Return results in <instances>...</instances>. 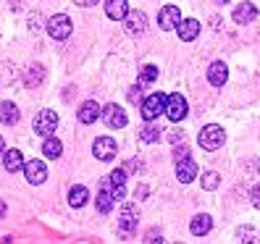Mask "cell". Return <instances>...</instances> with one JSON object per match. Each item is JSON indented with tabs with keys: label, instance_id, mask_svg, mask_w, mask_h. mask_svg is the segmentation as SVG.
Listing matches in <instances>:
<instances>
[{
	"label": "cell",
	"instance_id": "1",
	"mask_svg": "<svg viewBox=\"0 0 260 244\" xmlns=\"http://www.w3.org/2000/svg\"><path fill=\"white\" fill-rule=\"evenodd\" d=\"M197 142H200V147H203V150L213 152V150L223 147V142H226V134H223V129H221L218 124H208V126H203L200 136H197Z\"/></svg>",
	"mask_w": 260,
	"mask_h": 244
},
{
	"label": "cell",
	"instance_id": "2",
	"mask_svg": "<svg viewBox=\"0 0 260 244\" xmlns=\"http://www.w3.org/2000/svg\"><path fill=\"white\" fill-rule=\"evenodd\" d=\"M71 32H74V24L66 13H55V16L48 19V34L53 40H69Z\"/></svg>",
	"mask_w": 260,
	"mask_h": 244
},
{
	"label": "cell",
	"instance_id": "3",
	"mask_svg": "<svg viewBox=\"0 0 260 244\" xmlns=\"http://www.w3.org/2000/svg\"><path fill=\"white\" fill-rule=\"evenodd\" d=\"M100 118H103L111 129H124V126L129 124V118H126L124 108H121V105H116V102H111V105H105V108H100Z\"/></svg>",
	"mask_w": 260,
	"mask_h": 244
},
{
	"label": "cell",
	"instance_id": "4",
	"mask_svg": "<svg viewBox=\"0 0 260 244\" xmlns=\"http://www.w3.org/2000/svg\"><path fill=\"white\" fill-rule=\"evenodd\" d=\"M163 105H166V95L163 92H155L142 100V118L147 121V124H152L160 113H163Z\"/></svg>",
	"mask_w": 260,
	"mask_h": 244
},
{
	"label": "cell",
	"instance_id": "5",
	"mask_svg": "<svg viewBox=\"0 0 260 244\" xmlns=\"http://www.w3.org/2000/svg\"><path fill=\"white\" fill-rule=\"evenodd\" d=\"M55 126H58V113L55 111H40L37 116H35V131L40 134V136H50L53 131H55Z\"/></svg>",
	"mask_w": 260,
	"mask_h": 244
},
{
	"label": "cell",
	"instance_id": "6",
	"mask_svg": "<svg viewBox=\"0 0 260 244\" xmlns=\"http://www.w3.org/2000/svg\"><path fill=\"white\" fill-rule=\"evenodd\" d=\"M163 113L168 116L176 124V121H181L187 116V100L181 95H166V105H163Z\"/></svg>",
	"mask_w": 260,
	"mask_h": 244
},
{
	"label": "cell",
	"instance_id": "7",
	"mask_svg": "<svg viewBox=\"0 0 260 244\" xmlns=\"http://www.w3.org/2000/svg\"><path fill=\"white\" fill-rule=\"evenodd\" d=\"M92 152L100 160H113L118 155V145H116L113 136H98V140L92 142Z\"/></svg>",
	"mask_w": 260,
	"mask_h": 244
},
{
	"label": "cell",
	"instance_id": "8",
	"mask_svg": "<svg viewBox=\"0 0 260 244\" xmlns=\"http://www.w3.org/2000/svg\"><path fill=\"white\" fill-rule=\"evenodd\" d=\"M137 226H140V213H137V207L134 205H124L121 213H118V228L124 234H132Z\"/></svg>",
	"mask_w": 260,
	"mask_h": 244
},
{
	"label": "cell",
	"instance_id": "9",
	"mask_svg": "<svg viewBox=\"0 0 260 244\" xmlns=\"http://www.w3.org/2000/svg\"><path fill=\"white\" fill-rule=\"evenodd\" d=\"M21 171H24V176H26L29 184H42V181L48 179V168H45L42 160H29V163H24Z\"/></svg>",
	"mask_w": 260,
	"mask_h": 244
},
{
	"label": "cell",
	"instance_id": "10",
	"mask_svg": "<svg viewBox=\"0 0 260 244\" xmlns=\"http://www.w3.org/2000/svg\"><path fill=\"white\" fill-rule=\"evenodd\" d=\"M124 26H126L129 34H142L145 29H147V16H145L142 11H129L126 16H124Z\"/></svg>",
	"mask_w": 260,
	"mask_h": 244
},
{
	"label": "cell",
	"instance_id": "11",
	"mask_svg": "<svg viewBox=\"0 0 260 244\" xmlns=\"http://www.w3.org/2000/svg\"><path fill=\"white\" fill-rule=\"evenodd\" d=\"M197 176V163L187 155V158H179L176 160V179L181 184H189V181Z\"/></svg>",
	"mask_w": 260,
	"mask_h": 244
},
{
	"label": "cell",
	"instance_id": "12",
	"mask_svg": "<svg viewBox=\"0 0 260 244\" xmlns=\"http://www.w3.org/2000/svg\"><path fill=\"white\" fill-rule=\"evenodd\" d=\"M176 32H179V40H181V42H192V40H197V34H200V21L181 19V21L176 24Z\"/></svg>",
	"mask_w": 260,
	"mask_h": 244
},
{
	"label": "cell",
	"instance_id": "13",
	"mask_svg": "<svg viewBox=\"0 0 260 244\" xmlns=\"http://www.w3.org/2000/svg\"><path fill=\"white\" fill-rule=\"evenodd\" d=\"M181 21V11L176 8V6H166V8H160V16H158V24H160V29H176V24Z\"/></svg>",
	"mask_w": 260,
	"mask_h": 244
},
{
	"label": "cell",
	"instance_id": "14",
	"mask_svg": "<svg viewBox=\"0 0 260 244\" xmlns=\"http://www.w3.org/2000/svg\"><path fill=\"white\" fill-rule=\"evenodd\" d=\"M126 13H129L126 0H105V16H108L111 21H124Z\"/></svg>",
	"mask_w": 260,
	"mask_h": 244
},
{
	"label": "cell",
	"instance_id": "15",
	"mask_svg": "<svg viewBox=\"0 0 260 244\" xmlns=\"http://www.w3.org/2000/svg\"><path fill=\"white\" fill-rule=\"evenodd\" d=\"M0 158H3V165H6L8 173H19L24 168V155L19 150H8V152L3 150V155H0Z\"/></svg>",
	"mask_w": 260,
	"mask_h": 244
},
{
	"label": "cell",
	"instance_id": "16",
	"mask_svg": "<svg viewBox=\"0 0 260 244\" xmlns=\"http://www.w3.org/2000/svg\"><path fill=\"white\" fill-rule=\"evenodd\" d=\"M226 79H229V68H226V63H221V60L210 63V68H208V82H210L213 87H223Z\"/></svg>",
	"mask_w": 260,
	"mask_h": 244
},
{
	"label": "cell",
	"instance_id": "17",
	"mask_svg": "<svg viewBox=\"0 0 260 244\" xmlns=\"http://www.w3.org/2000/svg\"><path fill=\"white\" fill-rule=\"evenodd\" d=\"M76 116H79V121H82L84 126H89V124H95V121L100 118V105H98L95 100H87Z\"/></svg>",
	"mask_w": 260,
	"mask_h": 244
},
{
	"label": "cell",
	"instance_id": "18",
	"mask_svg": "<svg viewBox=\"0 0 260 244\" xmlns=\"http://www.w3.org/2000/svg\"><path fill=\"white\" fill-rule=\"evenodd\" d=\"M257 19V8L252 3H239L234 8V21L237 24H252Z\"/></svg>",
	"mask_w": 260,
	"mask_h": 244
},
{
	"label": "cell",
	"instance_id": "19",
	"mask_svg": "<svg viewBox=\"0 0 260 244\" xmlns=\"http://www.w3.org/2000/svg\"><path fill=\"white\" fill-rule=\"evenodd\" d=\"M210 228H213V221H210V216H194L192 218V223H189V231L194 234V236H205V234H210Z\"/></svg>",
	"mask_w": 260,
	"mask_h": 244
},
{
	"label": "cell",
	"instance_id": "20",
	"mask_svg": "<svg viewBox=\"0 0 260 244\" xmlns=\"http://www.w3.org/2000/svg\"><path fill=\"white\" fill-rule=\"evenodd\" d=\"M19 121V108L13 102H0V124L13 126Z\"/></svg>",
	"mask_w": 260,
	"mask_h": 244
},
{
	"label": "cell",
	"instance_id": "21",
	"mask_svg": "<svg viewBox=\"0 0 260 244\" xmlns=\"http://www.w3.org/2000/svg\"><path fill=\"white\" fill-rule=\"evenodd\" d=\"M87 200H89L87 187L79 184V187H71V189H69V205H71V207H84Z\"/></svg>",
	"mask_w": 260,
	"mask_h": 244
},
{
	"label": "cell",
	"instance_id": "22",
	"mask_svg": "<svg viewBox=\"0 0 260 244\" xmlns=\"http://www.w3.org/2000/svg\"><path fill=\"white\" fill-rule=\"evenodd\" d=\"M113 194H111V189H108V179L103 181V189H100V194H98V210L100 213H111V207H113Z\"/></svg>",
	"mask_w": 260,
	"mask_h": 244
},
{
	"label": "cell",
	"instance_id": "23",
	"mask_svg": "<svg viewBox=\"0 0 260 244\" xmlns=\"http://www.w3.org/2000/svg\"><path fill=\"white\" fill-rule=\"evenodd\" d=\"M60 152H63V145H60V140H55V136H48V140H45V145H42V155L50 158V160H55V158H60Z\"/></svg>",
	"mask_w": 260,
	"mask_h": 244
},
{
	"label": "cell",
	"instance_id": "24",
	"mask_svg": "<svg viewBox=\"0 0 260 244\" xmlns=\"http://www.w3.org/2000/svg\"><path fill=\"white\" fill-rule=\"evenodd\" d=\"M42 79H45V68L40 63L26 68V87H37V84H42Z\"/></svg>",
	"mask_w": 260,
	"mask_h": 244
},
{
	"label": "cell",
	"instance_id": "25",
	"mask_svg": "<svg viewBox=\"0 0 260 244\" xmlns=\"http://www.w3.org/2000/svg\"><path fill=\"white\" fill-rule=\"evenodd\" d=\"M237 239L239 241H260V234L252 226H242V228H237Z\"/></svg>",
	"mask_w": 260,
	"mask_h": 244
},
{
	"label": "cell",
	"instance_id": "26",
	"mask_svg": "<svg viewBox=\"0 0 260 244\" xmlns=\"http://www.w3.org/2000/svg\"><path fill=\"white\" fill-rule=\"evenodd\" d=\"M155 79H158V66L147 63V66L140 71V84H150V82H155Z\"/></svg>",
	"mask_w": 260,
	"mask_h": 244
},
{
	"label": "cell",
	"instance_id": "27",
	"mask_svg": "<svg viewBox=\"0 0 260 244\" xmlns=\"http://www.w3.org/2000/svg\"><path fill=\"white\" fill-rule=\"evenodd\" d=\"M140 140L147 142V145L158 142V140H160V129H155V126H145V129L140 131Z\"/></svg>",
	"mask_w": 260,
	"mask_h": 244
},
{
	"label": "cell",
	"instance_id": "28",
	"mask_svg": "<svg viewBox=\"0 0 260 244\" xmlns=\"http://www.w3.org/2000/svg\"><path fill=\"white\" fill-rule=\"evenodd\" d=\"M221 184V176L216 173V171H208V173H203V189H208V192H213Z\"/></svg>",
	"mask_w": 260,
	"mask_h": 244
},
{
	"label": "cell",
	"instance_id": "29",
	"mask_svg": "<svg viewBox=\"0 0 260 244\" xmlns=\"http://www.w3.org/2000/svg\"><path fill=\"white\" fill-rule=\"evenodd\" d=\"M108 184L111 187H124L126 184V171H113V173H108Z\"/></svg>",
	"mask_w": 260,
	"mask_h": 244
},
{
	"label": "cell",
	"instance_id": "30",
	"mask_svg": "<svg viewBox=\"0 0 260 244\" xmlns=\"http://www.w3.org/2000/svg\"><path fill=\"white\" fill-rule=\"evenodd\" d=\"M168 142H171V145L184 142V134H181V131H176V129H171V131H168Z\"/></svg>",
	"mask_w": 260,
	"mask_h": 244
},
{
	"label": "cell",
	"instance_id": "31",
	"mask_svg": "<svg viewBox=\"0 0 260 244\" xmlns=\"http://www.w3.org/2000/svg\"><path fill=\"white\" fill-rule=\"evenodd\" d=\"M145 241H163V234L158 231V228H152V231H147V239Z\"/></svg>",
	"mask_w": 260,
	"mask_h": 244
},
{
	"label": "cell",
	"instance_id": "32",
	"mask_svg": "<svg viewBox=\"0 0 260 244\" xmlns=\"http://www.w3.org/2000/svg\"><path fill=\"white\" fill-rule=\"evenodd\" d=\"M187 155H189V147H187V145H184V142H181V147H179V145H176V155H174V158H176V160H179V158H187Z\"/></svg>",
	"mask_w": 260,
	"mask_h": 244
},
{
	"label": "cell",
	"instance_id": "33",
	"mask_svg": "<svg viewBox=\"0 0 260 244\" xmlns=\"http://www.w3.org/2000/svg\"><path fill=\"white\" fill-rule=\"evenodd\" d=\"M250 197H252V205H255V207L260 210V184H257V187L252 189V194H250Z\"/></svg>",
	"mask_w": 260,
	"mask_h": 244
},
{
	"label": "cell",
	"instance_id": "34",
	"mask_svg": "<svg viewBox=\"0 0 260 244\" xmlns=\"http://www.w3.org/2000/svg\"><path fill=\"white\" fill-rule=\"evenodd\" d=\"M137 92H140V87H132L129 89V100L132 102H140V95H137Z\"/></svg>",
	"mask_w": 260,
	"mask_h": 244
},
{
	"label": "cell",
	"instance_id": "35",
	"mask_svg": "<svg viewBox=\"0 0 260 244\" xmlns=\"http://www.w3.org/2000/svg\"><path fill=\"white\" fill-rule=\"evenodd\" d=\"M76 6H82V8H89V6H98V0H74Z\"/></svg>",
	"mask_w": 260,
	"mask_h": 244
},
{
	"label": "cell",
	"instance_id": "36",
	"mask_svg": "<svg viewBox=\"0 0 260 244\" xmlns=\"http://www.w3.org/2000/svg\"><path fill=\"white\" fill-rule=\"evenodd\" d=\"M145 194H147V187H137V197L140 200H145Z\"/></svg>",
	"mask_w": 260,
	"mask_h": 244
},
{
	"label": "cell",
	"instance_id": "37",
	"mask_svg": "<svg viewBox=\"0 0 260 244\" xmlns=\"http://www.w3.org/2000/svg\"><path fill=\"white\" fill-rule=\"evenodd\" d=\"M3 218H6V202L0 200V221H3Z\"/></svg>",
	"mask_w": 260,
	"mask_h": 244
},
{
	"label": "cell",
	"instance_id": "38",
	"mask_svg": "<svg viewBox=\"0 0 260 244\" xmlns=\"http://www.w3.org/2000/svg\"><path fill=\"white\" fill-rule=\"evenodd\" d=\"M213 3H218V6H223V3H229V0H213Z\"/></svg>",
	"mask_w": 260,
	"mask_h": 244
},
{
	"label": "cell",
	"instance_id": "39",
	"mask_svg": "<svg viewBox=\"0 0 260 244\" xmlns=\"http://www.w3.org/2000/svg\"><path fill=\"white\" fill-rule=\"evenodd\" d=\"M0 155H3V136H0Z\"/></svg>",
	"mask_w": 260,
	"mask_h": 244
}]
</instances>
